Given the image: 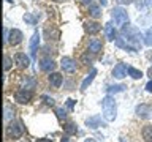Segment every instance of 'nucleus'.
Masks as SVG:
<instances>
[{
    "mask_svg": "<svg viewBox=\"0 0 152 142\" xmlns=\"http://www.w3.org/2000/svg\"><path fill=\"white\" fill-rule=\"evenodd\" d=\"M135 112H136V115L140 117V118H151L152 117V106L151 104H146V103H141V104H138L136 109H135Z\"/></svg>",
    "mask_w": 152,
    "mask_h": 142,
    "instance_id": "nucleus-7",
    "label": "nucleus"
},
{
    "mask_svg": "<svg viewBox=\"0 0 152 142\" xmlns=\"http://www.w3.org/2000/svg\"><path fill=\"white\" fill-rule=\"evenodd\" d=\"M41 98L45 99V103H46V104H49V106H54V98H49V96H46V95H43Z\"/></svg>",
    "mask_w": 152,
    "mask_h": 142,
    "instance_id": "nucleus-30",
    "label": "nucleus"
},
{
    "mask_svg": "<svg viewBox=\"0 0 152 142\" xmlns=\"http://www.w3.org/2000/svg\"><path fill=\"white\" fill-rule=\"evenodd\" d=\"M64 130L68 136H71V134H76V133H78V126H76V123H73V122H66Z\"/></svg>",
    "mask_w": 152,
    "mask_h": 142,
    "instance_id": "nucleus-21",
    "label": "nucleus"
},
{
    "mask_svg": "<svg viewBox=\"0 0 152 142\" xmlns=\"http://www.w3.org/2000/svg\"><path fill=\"white\" fill-rule=\"evenodd\" d=\"M49 84L52 85L54 88H59L62 85V80H64V76H62L60 73H49Z\"/></svg>",
    "mask_w": 152,
    "mask_h": 142,
    "instance_id": "nucleus-15",
    "label": "nucleus"
},
{
    "mask_svg": "<svg viewBox=\"0 0 152 142\" xmlns=\"http://www.w3.org/2000/svg\"><path fill=\"white\" fill-rule=\"evenodd\" d=\"M104 33H106V38L109 41H114L117 38V32H116V28H114V25L111 22L104 24Z\"/></svg>",
    "mask_w": 152,
    "mask_h": 142,
    "instance_id": "nucleus-18",
    "label": "nucleus"
},
{
    "mask_svg": "<svg viewBox=\"0 0 152 142\" xmlns=\"http://www.w3.org/2000/svg\"><path fill=\"white\" fill-rule=\"evenodd\" d=\"M11 59H10V55H7V54H5V57H3V70L5 71H8L10 68H11Z\"/></svg>",
    "mask_w": 152,
    "mask_h": 142,
    "instance_id": "nucleus-28",
    "label": "nucleus"
},
{
    "mask_svg": "<svg viewBox=\"0 0 152 142\" xmlns=\"http://www.w3.org/2000/svg\"><path fill=\"white\" fill-rule=\"evenodd\" d=\"M38 44H40V33L35 32L30 40V55L35 57L37 55V51H38Z\"/></svg>",
    "mask_w": 152,
    "mask_h": 142,
    "instance_id": "nucleus-16",
    "label": "nucleus"
},
{
    "mask_svg": "<svg viewBox=\"0 0 152 142\" xmlns=\"http://www.w3.org/2000/svg\"><path fill=\"white\" fill-rule=\"evenodd\" d=\"M7 134L10 139H19L24 134V125L21 120H11L7 125Z\"/></svg>",
    "mask_w": 152,
    "mask_h": 142,
    "instance_id": "nucleus-3",
    "label": "nucleus"
},
{
    "mask_svg": "<svg viewBox=\"0 0 152 142\" xmlns=\"http://www.w3.org/2000/svg\"><path fill=\"white\" fill-rule=\"evenodd\" d=\"M87 49L92 52V54H97L103 49V43L102 40H98V38H90L89 40V44H87Z\"/></svg>",
    "mask_w": 152,
    "mask_h": 142,
    "instance_id": "nucleus-11",
    "label": "nucleus"
},
{
    "mask_svg": "<svg viewBox=\"0 0 152 142\" xmlns=\"http://www.w3.org/2000/svg\"><path fill=\"white\" fill-rule=\"evenodd\" d=\"M83 2H84V3H87V5H90V3H92V0H83Z\"/></svg>",
    "mask_w": 152,
    "mask_h": 142,
    "instance_id": "nucleus-39",
    "label": "nucleus"
},
{
    "mask_svg": "<svg viewBox=\"0 0 152 142\" xmlns=\"http://www.w3.org/2000/svg\"><path fill=\"white\" fill-rule=\"evenodd\" d=\"M56 115L57 117H59V120H65V118H66V111H65V109H62V107H56Z\"/></svg>",
    "mask_w": 152,
    "mask_h": 142,
    "instance_id": "nucleus-27",
    "label": "nucleus"
},
{
    "mask_svg": "<svg viewBox=\"0 0 152 142\" xmlns=\"http://www.w3.org/2000/svg\"><path fill=\"white\" fill-rule=\"evenodd\" d=\"M75 99H66V107L70 109V111H73V107H75Z\"/></svg>",
    "mask_w": 152,
    "mask_h": 142,
    "instance_id": "nucleus-31",
    "label": "nucleus"
},
{
    "mask_svg": "<svg viewBox=\"0 0 152 142\" xmlns=\"http://www.w3.org/2000/svg\"><path fill=\"white\" fill-rule=\"evenodd\" d=\"M84 142H97V141H94V139H90V137H89V139H86Z\"/></svg>",
    "mask_w": 152,
    "mask_h": 142,
    "instance_id": "nucleus-38",
    "label": "nucleus"
},
{
    "mask_svg": "<svg viewBox=\"0 0 152 142\" xmlns=\"http://www.w3.org/2000/svg\"><path fill=\"white\" fill-rule=\"evenodd\" d=\"M141 136L144 142H152V125H144L141 131Z\"/></svg>",
    "mask_w": 152,
    "mask_h": 142,
    "instance_id": "nucleus-19",
    "label": "nucleus"
},
{
    "mask_svg": "<svg viewBox=\"0 0 152 142\" xmlns=\"http://www.w3.org/2000/svg\"><path fill=\"white\" fill-rule=\"evenodd\" d=\"M127 65L125 63H117L116 66H114V70H113V76L116 79H122V78H125V74H127Z\"/></svg>",
    "mask_w": 152,
    "mask_h": 142,
    "instance_id": "nucleus-14",
    "label": "nucleus"
},
{
    "mask_svg": "<svg viewBox=\"0 0 152 142\" xmlns=\"http://www.w3.org/2000/svg\"><path fill=\"white\" fill-rule=\"evenodd\" d=\"M57 2H62V0H57Z\"/></svg>",
    "mask_w": 152,
    "mask_h": 142,
    "instance_id": "nucleus-43",
    "label": "nucleus"
},
{
    "mask_svg": "<svg viewBox=\"0 0 152 142\" xmlns=\"http://www.w3.org/2000/svg\"><path fill=\"white\" fill-rule=\"evenodd\" d=\"M84 28H86V32H87L89 35H95V33H98L100 30H102V25H100L97 21H86Z\"/></svg>",
    "mask_w": 152,
    "mask_h": 142,
    "instance_id": "nucleus-10",
    "label": "nucleus"
},
{
    "mask_svg": "<svg viewBox=\"0 0 152 142\" xmlns=\"http://www.w3.org/2000/svg\"><path fill=\"white\" fill-rule=\"evenodd\" d=\"M136 7H138V9H146V8H151V7H152V0H138Z\"/></svg>",
    "mask_w": 152,
    "mask_h": 142,
    "instance_id": "nucleus-25",
    "label": "nucleus"
},
{
    "mask_svg": "<svg viewBox=\"0 0 152 142\" xmlns=\"http://www.w3.org/2000/svg\"><path fill=\"white\" fill-rule=\"evenodd\" d=\"M127 73H128V76H130V78H133V79H141V78H142V73H141V71L136 70V68H133V66H128Z\"/></svg>",
    "mask_w": 152,
    "mask_h": 142,
    "instance_id": "nucleus-23",
    "label": "nucleus"
},
{
    "mask_svg": "<svg viewBox=\"0 0 152 142\" xmlns=\"http://www.w3.org/2000/svg\"><path fill=\"white\" fill-rule=\"evenodd\" d=\"M146 90H147V92H149V93H152V79H151L149 82L146 84Z\"/></svg>",
    "mask_w": 152,
    "mask_h": 142,
    "instance_id": "nucleus-33",
    "label": "nucleus"
},
{
    "mask_svg": "<svg viewBox=\"0 0 152 142\" xmlns=\"http://www.w3.org/2000/svg\"><path fill=\"white\" fill-rule=\"evenodd\" d=\"M33 98V92L30 88H19L16 93H14V101H18L19 104H27L30 103Z\"/></svg>",
    "mask_w": 152,
    "mask_h": 142,
    "instance_id": "nucleus-5",
    "label": "nucleus"
},
{
    "mask_svg": "<svg viewBox=\"0 0 152 142\" xmlns=\"http://www.w3.org/2000/svg\"><path fill=\"white\" fill-rule=\"evenodd\" d=\"M37 142H52L51 139H46V137H41V139H37Z\"/></svg>",
    "mask_w": 152,
    "mask_h": 142,
    "instance_id": "nucleus-35",
    "label": "nucleus"
},
{
    "mask_svg": "<svg viewBox=\"0 0 152 142\" xmlns=\"http://www.w3.org/2000/svg\"><path fill=\"white\" fill-rule=\"evenodd\" d=\"M121 142H125V141H124V137H121Z\"/></svg>",
    "mask_w": 152,
    "mask_h": 142,
    "instance_id": "nucleus-41",
    "label": "nucleus"
},
{
    "mask_svg": "<svg viewBox=\"0 0 152 142\" xmlns=\"http://www.w3.org/2000/svg\"><path fill=\"white\" fill-rule=\"evenodd\" d=\"M60 66L64 71H66V73H75V71L78 70V63H76V60L71 59V57H62Z\"/></svg>",
    "mask_w": 152,
    "mask_h": 142,
    "instance_id": "nucleus-6",
    "label": "nucleus"
},
{
    "mask_svg": "<svg viewBox=\"0 0 152 142\" xmlns=\"http://www.w3.org/2000/svg\"><path fill=\"white\" fill-rule=\"evenodd\" d=\"M7 2H13V0H7Z\"/></svg>",
    "mask_w": 152,
    "mask_h": 142,
    "instance_id": "nucleus-42",
    "label": "nucleus"
},
{
    "mask_svg": "<svg viewBox=\"0 0 152 142\" xmlns=\"http://www.w3.org/2000/svg\"><path fill=\"white\" fill-rule=\"evenodd\" d=\"M22 38H24V35L19 28H11V30H10V35H8V43L11 46H18L19 43H22Z\"/></svg>",
    "mask_w": 152,
    "mask_h": 142,
    "instance_id": "nucleus-8",
    "label": "nucleus"
},
{
    "mask_svg": "<svg viewBox=\"0 0 152 142\" xmlns=\"http://www.w3.org/2000/svg\"><path fill=\"white\" fill-rule=\"evenodd\" d=\"M111 16L114 19V22L121 27H125L128 24V14H127V9H124L122 7H114L113 11H111Z\"/></svg>",
    "mask_w": 152,
    "mask_h": 142,
    "instance_id": "nucleus-4",
    "label": "nucleus"
},
{
    "mask_svg": "<svg viewBox=\"0 0 152 142\" xmlns=\"http://www.w3.org/2000/svg\"><path fill=\"white\" fill-rule=\"evenodd\" d=\"M102 109H103V117L106 122H114L117 117V106H116V99L113 95H106L102 99Z\"/></svg>",
    "mask_w": 152,
    "mask_h": 142,
    "instance_id": "nucleus-1",
    "label": "nucleus"
},
{
    "mask_svg": "<svg viewBox=\"0 0 152 142\" xmlns=\"http://www.w3.org/2000/svg\"><path fill=\"white\" fill-rule=\"evenodd\" d=\"M127 87L125 85H122V84H119V85H109V87L106 88L108 90V93L111 95V93H119V92H124Z\"/></svg>",
    "mask_w": 152,
    "mask_h": 142,
    "instance_id": "nucleus-24",
    "label": "nucleus"
},
{
    "mask_svg": "<svg viewBox=\"0 0 152 142\" xmlns=\"http://www.w3.org/2000/svg\"><path fill=\"white\" fill-rule=\"evenodd\" d=\"M13 115H14V111H11V107H10L8 104H7V106H5V120L8 122Z\"/></svg>",
    "mask_w": 152,
    "mask_h": 142,
    "instance_id": "nucleus-29",
    "label": "nucleus"
},
{
    "mask_svg": "<svg viewBox=\"0 0 152 142\" xmlns=\"http://www.w3.org/2000/svg\"><path fill=\"white\" fill-rule=\"evenodd\" d=\"M60 142H68V134H66L65 137H62V141Z\"/></svg>",
    "mask_w": 152,
    "mask_h": 142,
    "instance_id": "nucleus-37",
    "label": "nucleus"
},
{
    "mask_svg": "<svg viewBox=\"0 0 152 142\" xmlns=\"http://www.w3.org/2000/svg\"><path fill=\"white\" fill-rule=\"evenodd\" d=\"M116 46H117V47H121V49H125V51H132V52L138 51L136 47H133L130 43H127L125 40H124V36H122V35L119 36V38H116Z\"/></svg>",
    "mask_w": 152,
    "mask_h": 142,
    "instance_id": "nucleus-17",
    "label": "nucleus"
},
{
    "mask_svg": "<svg viewBox=\"0 0 152 142\" xmlns=\"http://www.w3.org/2000/svg\"><path fill=\"white\" fill-rule=\"evenodd\" d=\"M14 62H16L18 66H21V68H27V66L30 65V59H28V55H26L24 52L14 54Z\"/></svg>",
    "mask_w": 152,
    "mask_h": 142,
    "instance_id": "nucleus-12",
    "label": "nucleus"
},
{
    "mask_svg": "<svg viewBox=\"0 0 152 142\" xmlns=\"http://www.w3.org/2000/svg\"><path fill=\"white\" fill-rule=\"evenodd\" d=\"M147 76H149V78L152 79V66H151V68H149V70H147Z\"/></svg>",
    "mask_w": 152,
    "mask_h": 142,
    "instance_id": "nucleus-36",
    "label": "nucleus"
},
{
    "mask_svg": "<svg viewBox=\"0 0 152 142\" xmlns=\"http://www.w3.org/2000/svg\"><path fill=\"white\" fill-rule=\"evenodd\" d=\"M100 3H102L103 7H104V5H106V0H100Z\"/></svg>",
    "mask_w": 152,
    "mask_h": 142,
    "instance_id": "nucleus-40",
    "label": "nucleus"
},
{
    "mask_svg": "<svg viewBox=\"0 0 152 142\" xmlns=\"http://www.w3.org/2000/svg\"><path fill=\"white\" fill-rule=\"evenodd\" d=\"M121 35L124 36V40H125L127 43H130L133 47H136V49H140V47H141V38H142V35H141V32L138 30L136 27H130V25L122 27Z\"/></svg>",
    "mask_w": 152,
    "mask_h": 142,
    "instance_id": "nucleus-2",
    "label": "nucleus"
},
{
    "mask_svg": "<svg viewBox=\"0 0 152 142\" xmlns=\"http://www.w3.org/2000/svg\"><path fill=\"white\" fill-rule=\"evenodd\" d=\"M144 44L152 47V28H149V30L144 33Z\"/></svg>",
    "mask_w": 152,
    "mask_h": 142,
    "instance_id": "nucleus-26",
    "label": "nucleus"
},
{
    "mask_svg": "<svg viewBox=\"0 0 152 142\" xmlns=\"http://www.w3.org/2000/svg\"><path fill=\"white\" fill-rule=\"evenodd\" d=\"M119 3H122V5H130V3H133L135 0H117Z\"/></svg>",
    "mask_w": 152,
    "mask_h": 142,
    "instance_id": "nucleus-34",
    "label": "nucleus"
},
{
    "mask_svg": "<svg viewBox=\"0 0 152 142\" xmlns=\"http://www.w3.org/2000/svg\"><path fill=\"white\" fill-rule=\"evenodd\" d=\"M95 74H97V70L92 68V70H90V74H89V76H87V78H86L84 80H83V84H81V90H86V88L89 87L90 82H92L94 78H95Z\"/></svg>",
    "mask_w": 152,
    "mask_h": 142,
    "instance_id": "nucleus-20",
    "label": "nucleus"
},
{
    "mask_svg": "<svg viewBox=\"0 0 152 142\" xmlns=\"http://www.w3.org/2000/svg\"><path fill=\"white\" fill-rule=\"evenodd\" d=\"M83 60L86 62V63H90V62H92V57H90L89 54H84L83 55Z\"/></svg>",
    "mask_w": 152,
    "mask_h": 142,
    "instance_id": "nucleus-32",
    "label": "nucleus"
},
{
    "mask_svg": "<svg viewBox=\"0 0 152 142\" xmlns=\"http://www.w3.org/2000/svg\"><path fill=\"white\" fill-rule=\"evenodd\" d=\"M86 125H87L89 128H100V126H104V122L102 120V117L100 115H92V117H89L87 120H86Z\"/></svg>",
    "mask_w": 152,
    "mask_h": 142,
    "instance_id": "nucleus-13",
    "label": "nucleus"
},
{
    "mask_svg": "<svg viewBox=\"0 0 152 142\" xmlns=\"http://www.w3.org/2000/svg\"><path fill=\"white\" fill-rule=\"evenodd\" d=\"M89 13H90V16L95 17V19L102 16V9H100L95 3H90V5H89Z\"/></svg>",
    "mask_w": 152,
    "mask_h": 142,
    "instance_id": "nucleus-22",
    "label": "nucleus"
},
{
    "mask_svg": "<svg viewBox=\"0 0 152 142\" xmlns=\"http://www.w3.org/2000/svg\"><path fill=\"white\" fill-rule=\"evenodd\" d=\"M40 70L45 71V73H52L56 70V63L54 60L49 59V57H45V59L40 60Z\"/></svg>",
    "mask_w": 152,
    "mask_h": 142,
    "instance_id": "nucleus-9",
    "label": "nucleus"
}]
</instances>
